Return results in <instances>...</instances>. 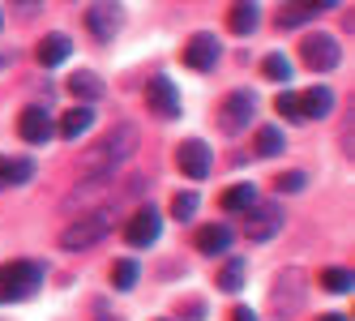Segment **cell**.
<instances>
[{"mask_svg": "<svg viewBox=\"0 0 355 321\" xmlns=\"http://www.w3.org/2000/svg\"><path fill=\"white\" fill-rule=\"evenodd\" d=\"M133 150H137V125L120 120V125H112V133H103L82 155V176H112V171L129 159Z\"/></svg>", "mask_w": 355, "mask_h": 321, "instance_id": "obj_1", "label": "cell"}, {"mask_svg": "<svg viewBox=\"0 0 355 321\" xmlns=\"http://www.w3.org/2000/svg\"><path fill=\"white\" fill-rule=\"evenodd\" d=\"M39 287H43V266L39 261H9V266H0V304L31 300Z\"/></svg>", "mask_w": 355, "mask_h": 321, "instance_id": "obj_2", "label": "cell"}, {"mask_svg": "<svg viewBox=\"0 0 355 321\" xmlns=\"http://www.w3.org/2000/svg\"><path fill=\"white\" fill-rule=\"evenodd\" d=\"M112 232V214H82V218H73V223L60 232V249H69V253H82V249H94L98 240H103Z\"/></svg>", "mask_w": 355, "mask_h": 321, "instance_id": "obj_3", "label": "cell"}, {"mask_svg": "<svg viewBox=\"0 0 355 321\" xmlns=\"http://www.w3.org/2000/svg\"><path fill=\"white\" fill-rule=\"evenodd\" d=\"M252 112H257V98H252L248 90L227 94L223 107H218V129H223V133H240V129H248Z\"/></svg>", "mask_w": 355, "mask_h": 321, "instance_id": "obj_4", "label": "cell"}, {"mask_svg": "<svg viewBox=\"0 0 355 321\" xmlns=\"http://www.w3.org/2000/svg\"><path fill=\"white\" fill-rule=\"evenodd\" d=\"M300 56H304V64H309V69L325 73V69H334L343 60V47H338L334 35H309V39L300 43Z\"/></svg>", "mask_w": 355, "mask_h": 321, "instance_id": "obj_5", "label": "cell"}, {"mask_svg": "<svg viewBox=\"0 0 355 321\" xmlns=\"http://www.w3.org/2000/svg\"><path fill=\"white\" fill-rule=\"evenodd\" d=\"M86 26H90L94 39L107 43V39L124 26V9L116 5V0H98V5H90V13H86Z\"/></svg>", "mask_w": 355, "mask_h": 321, "instance_id": "obj_6", "label": "cell"}, {"mask_svg": "<svg viewBox=\"0 0 355 321\" xmlns=\"http://www.w3.org/2000/svg\"><path fill=\"white\" fill-rule=\"evenodd\" d=\"M146 103H150V112H155V116L175 120V116H180V90H175L167 78H150L146 82Z\"/></svg>", "mask_w": 355, "mask_h": 321, "instance_id": "obj_7", "label": "cell"}, {"mask_svg": "<svg viewBox=\"0 0 355 321\" xmlns=\"http://www.w3.org/2000/svg\"><path fill=\"white\" fill-rule=\"evenodd\" d=\"M278 232H283V210H278V206H257V202H252V206H248L244 236H248V240H270V236H278Z\"/></svg>", "mask_w": 355, "mask_h": 321, "instance_id": "obj_8", "label": "cell"}, {"mask_svg": "<svg viewBox=\"0 0 355 321\" xmlns=\"http://www.w3.org/2000/svg\"><path fill=\"white\" fill-rule=\"evenodd\" d=\"M159 232H163V214L159 210H137L133 218H129V227H124V240L133 244V249H146V244H155L159 240Z\"/></svg>", "mask_w": 355, "mask_h": 321, "instance_id": "obj_9", "label": "cell"}, {"mask_svg": "<svg viewBox=\"0 0 355 321\" xmlns=\"http://www.w3.org/2000/svg\"><path fill=\"white\" fill-rule=\"evenodd\" d=\"M175 163L189 180H206L210 176V150L206 141H180V150H175Z\"/></svg>", "mask_w": 355, "mask_h": 321, "instance_id": "obj_10", "label": "cell"}, {"mask_svg": "<svg viewBox=\"0 0 355 321\" xmlns=\"http://www.w3.org/2000/svg\"><path fill=\"white\" fill-rule=\"evenodd\" d=\"M184 64L197 69V73L214 69V64H218V39H214V35H193L189 47H184Z\"/></svg>", "mask_w": 355, "mask_h": 321, "instance_id": "obj_11", "label": "cell"}, {"mask_svg": "<svg viewBox=\"0 0 355 321\" xmlns=\"http://www.w3.org/2000/svg\"><path fill=\"white\" fill-rule=\"evenodd\" d=\"M334 5H338V0H291V5L278 13V26H283V31H295V26H304L309 17H317L321 9H334Z\"/></svg>", "mask_w": 355, "mask_h": 321, "instance_id": "obj_12", "label": "cell"}, {"mask_svg": "<svg viewBox=\"0 0 355 321\" xmlns=\"http://www.w3.org/2000/svg\"><path fill=\"white\" fill-rule=\"evenodd\" d=\"M17 133H21V141L43 146L56 129H52V120H47V112H43V107H26V112H21V120H17Z\"/></svg>", "mask_w": 355, "mask_h": 321, "instance_id": "obj_13", "label": "cell"}, {"mask_svg": "<svg viewBox=\"0 0 355 321\" xmlns=\"http://www.w3.org/2000/svg\"><path fill=\"white\" fill-rule=\"evenodd\" d=\"M329 107H334V94L325 86H313L300 94V120H321V116H329Z\"/></svg>", "mask_w": 355, "mask_h": 321, "instance_id": "obj_14", "label": "cell"}, {"mask_svg": "<svg viewBox=\"0 0 355 321\" xmlns=\"http://www.w3.org/2000/svg\"><path fill=\"white\" fill-rule=\"evenodd\" d=\"M257 0H236L232 13H227V26H232V35H252L257 31Z\"/></svg>", "mask_w": 355, "mask_h": 321, "instance_id": "obj_15", "label": "cell"}, {"mask_svg": "<svg viewBox=\"0 0 355 321\" xmlns=\"http://www.w3.org/2000/svg\"><path fill=\"white\" fill-rule=\"evenodd\" d=\"M227 249H232V227L214 223V227H201V232H197V253L214 257V253H227Z\"/></svg>", "mask_w": 355, "mask_h": 321, "instance_id": "obj_16", "label": "cell"}, {"mask_svg": "<svg viewBox=\"0 0 355 321\" xmlns=\"http://www.w3.org/2000/svg\"><path fill=\"white\" fill-rule=\"evenodd\" d=\"M69 52H73L69 35H47V39L39 43V64H43V69H52V64H64V60H69Z\"/></svg>", "mask_w": 355, "mask_h": 321, "instance_id": "obj_17", "label": "cell"}, {"mask_svg": "<svg viewBox=\"0 0 355 321\" xmlns=\"http://www.w3.org/2000/svg\"><path fill=\"white\" fill-rule=\"evenodd\" d=\"M90 125H94V112H90V107H73V112H64V120H60L56 133H60L64 141H78Z\"/></svg>", "mask_w": 355, "mask_h": 321, "instance_id": "obj_18", "label": "cell"}, {"mask_svg": "<svg viewBox=\"0 0 355 321\" xmlns=\"http://www.w3.org/2000/svg\"><path fill=\"white\" fill-rule=\"evenodd\" d=\"M69 90H73V98H86V103L103 98V82H98L94 73H73V78H69Z\"/></svg>", "mask_w": 355, "mask_h": 321, "instance_id": "obj_19", "label": "cell"}, {"mask_svg": "<svg viewBox=\"0 0 355 321\" xmlns=\"http://www.w3.org/2000/svg\"><path fill=\"white\" fill-rule=\"evenodd\" d=\"M218 287H223V291H240V287H244V257H227V261H223Z\"/></svg>", "mask_w": 355, "mask_h": 321, "instance_id": "obj_20", "label": "cell"}, {"mask_svg": "<svg viewBox=\"0 0 355 321\" xmlns=\"http://www.w3.org/2000/svg\"><path fill=\"white\" fill-rule=\"evenodd\" d=\"M257 155H261V159H274V155H283V129L266 125V129L257 133Z\"/></svg>", "mask_w": 355, "mask_h": 321, "instance_id": "obj_21", "label": "cell"}, {"mask_svg": "<svg viewBox=\"0 0 355 321\" xmlns=\"http://www.w3.org/2000/svg\"><path fill=\"white\" fill-rule=\"evenodd\" d=\"M252 202H257V193H252V184H236L223 193V210H248Z\"/></svg>", "mask_w": 355, "mask_h": 321, "instance_id": "obj_22", "label": "cell"}, {"mask_svg": "<svg viewBox=\"0 0 355 321\" xmlns=\"http://www.w3.org/2000/svg\"><path fill=\"white\" fill-rule=\"evenodd\" d=\"M133 283H137V261H129V257H124V261H116V266H112V287L129 291Z\"/></svg>", "mask_w": 355, "mask_h": 321, "instance_id": "obj_23", "label": "cell"}, {"mask_svg": "<svg viewBox=\"0 0 355 321\" xmlns=\"http://www.w3.org/2000/svg\"><path fill=\"white\" fill-rule=\"evenodd\" d=\"M321 287L334 291V295H343V291L355 287V279H351V270H325V275H321Z\"/></svg>", "mask_w": 355, "mask_h": 321, "instance_id": "obj_24", "label": "cell"}, {"mask_svg": "<svg viewBox=\"0 0 355 321\" xmlns=\"http://www.w3.org/2000/svg\"><path fill=\"white\" fill-rule=\"evenodd\" d=\"M261 69H266L270 82H291V60H287V56H266Z\"/></svg>", "mask_w": 355, "mask_h": 321, "instance_id": "obj_25", "label": "cell"}, {"mask_svg": "<svg viewBox=\"0 0 355 321\" xmlns=\"http://www.w3.org/2000/svg\"><path fill=\"white\" fill-rule=\"evenodd\" d=\"M274 112H278V116H287V120H300V94H295V90H278Z\"/></svg>", "mask_w": 355, "mask_h": 321, "instance_id": "obj_26", "label": "cell"}, {"mask_svg": "<svg viewBox=\"0 0 355 321\" xmlns=\"http://www.w3.org/2000/svg\"><path fill=\"white\" fill-rule=\"evenodd\" d=\"M171 214L175 218H193L197 214V193H175L171 197Z\"/></svg>", "mask_w": 355, "mask_h": 321, "instance_id": "obj_27", "label": "cell"}, {"mask_svg": "<svg viewBox=\"0 0 355 321\" xmlns=\"http://www.w3.org/2000/svg\"><path fill=\"white\" fill-rule=\"evenodd\" d=\"M304 184H309L304 171H287V176H278V193H300Z\"/></svg>", "mask_w": 355, "mask_h": 321, "instance_id": "obj_28", "label": "cell"}, {"mask_svg": "<svg viewBox=\"0 0 355 321\" xmlns=\"http://www.w3.org/2000/svg\"><path fill=\"white\" fill-rule=\"evenodd\" d=\"M232 321H257V317H252V309H236V313H232Z\"/></svg>", "mask_w": 355, "mask_h": 321, "instance_id": "obj_29", "label": "cell"}, {"mask_svg": "<svg viewBox=\"0 0 355 321\" xmlns=\"http://www.w3.org/2000/svg\"><path fill=\"white\" fill-rule=\"evenodd\" d=\"M9 189V176H5V159H0V193Z\"/></svg>", "mask_w": 355, "mask_h": 321, "instance_id": "obj_30", "label": "cell"}, {"mask_svg": "<svg viewBox=\"0 0 355 321\" xmlns=\"http://www.w3.org/2000/svg\"><path fill=\"white\" fill-rule=\"evenodd\" d=\"M321 321H347V317H338V313H329V317H321Z\"/></svg>", "mask_w": 355, "mask_h": 321, "instance_id": "obj_31", "label": "cell"}, {"mask_svg": "<svg viewBox=\"0 0 355 321\" xmlns=\"http://www.w3.org/2000/svg\"><path fill=\"white\" fill-rule=\"evenodd\" d=\"M103 321H120V317H103Z\"/></svg>", "mask_w": 355, "mask_h": 321, "instance_id": "obj_32", "label": "cell"}, {"mask_svg": "<svg viewBox=\"0 0 355 321\" xmlns=\"http://www.w3.org/2000/svg\"><path fill=\"white\" fill-rule=\"evenodd\" d=\"M0 69H5V56H0Z\"/></svg>", "mask_w": 355, "mask_h": 321, "instance_id": "obj_33", "label": "cell"}]
</instances>
